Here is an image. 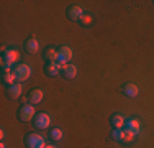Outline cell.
Instances as JSON below:
<instances>
[{
    "label": "cell",
    "instance_id": "15",
    "mask_svg": "<svg viewBox=\"0 0 154 148\" xmlns=\"http://www.w3.org/2000/svg\"><path fill=\"white\" fill-rule=\"evenodd\" d=\"M125 117L122 114H113L112 117H110V124H112L113 128H123L125 127Z\"/></svg>",
    "mask_w": 154,
    "mask_h": 148
},
{
    "label": "cell",
    "instance_id": "24",
    "mask_svg": "<svg viewBox=\"0 0 154 148\" xmlns=\"http://www.w3.org/2000/svg\"><path fill=\"white\" fill-rule=\"evenodd\" d=\"M46 148H57L56 145H46Z\"/></svg>",
    "mask_w": 154,
    "mask_h": 148
},
{
    "label": "cell",
    "instance_id": "3",
    "mask_svg": "<svg viewBox=\"0 0 154 148\" xmlns=\"http://www.w3.org/2000/svg\"><path fill=\"white\" fill-rule=\"evenodd\" d=\"M13 72H15L18 82H23V81L30 79V76H31V66L20 63V64H17L15 68H13Z\"/></svg>",
    "mask_w": 154,
    "mask_h": 148
},
{
    "label": "cell",
    "instance_id": "23",
    "mask_svg": "<svg viewBox=\"0 0 154 148\" xmlns=\"http://www.w3.org/2000/svg\"><path fill=\"white\" fill-rule=\"evenodd\" d=\"M3 137H5V130H3V128H2V130H0V138L3 140Z\"/></svg>",
    "mask_w": 154,
    "mask_h": 148
},
{
    "label": "cell",
    "instance_id": "26",
    "mask_svg": "<svg viewBox=\"0 0 154 148\" xmlns=\"http://www.w3.org/2000/svg\"><path fill=\"white\" fill-rule=\"evenodd\" d=\"M152 3H154V2H152Z\"/></svg>",
    "mask_w": 154,
    "mask_h": 148
},
{
    "label": "cell",
    "instance_id": "9",
    "mask_svg": "<svg viewBox=\"0 0 154 148\" xmlns=\"http://www.w3.org/2000/svg\"><path fill=\"white\" fill-rule=\"evenodd\" d=\"M18 58H20V53H18L17 50H13V48H7V50L3 51V54H2V59L7 61V63H10V64L17 63Z\"/></svg>",
    "mask_w": 154,
    "mask_h": 148
},
{
    "label": "cell",
    "instance_id": "17",
    "mask_svg": "<svg viewBox=\"0 0 154 148\" xmlns=\"http://www.w3.org/2000/svg\"><path fill=\"white\" fill-rule=\"evenodd\" d=\"M2 82L3 84H7V86H12V84H15L17 82V76H15V72H3L2 74Z\"/></svg>",
    "mask_w": 154,
    "mask_h": 148
},
{
    "label": "cell",
    "instance_id": "22",
    "mask_svg": "<svg viewBox=\"0 0 154 148\" xmlns=\"http://www.w3.org/2000/svg\"><path fill=\"white\" fill-rule=\"evenodd\" d=\"M2 71H3V72H12V71H13V69H12V64L2 59Z\"/></svg>",
    "mask_w": 154,
    "mask_h": 148
},
{
    "label": "cell",
    "instance_id": "19",
    "mask_svg": "<svg viewBox=\"0 0 154 148\" xmlns=\"http://www.w3.org/2000/svg\"><path fill=\"white\" fill-rule=\"evenodd\" d=\"M62 130L61 128H51L49 130V138L51 140H54V142H59V140H62Z\"/></svg>",
    "mask_w": 154,
    "mask_h": 148
},
{
    "label": "cell",
    "instance_id": "7",
    "mask_svg": "<svg viewBox=\"0 0 154 148\" xmlns=\"http://www.w3.org/2000/svg\"><path fill=\"white\" fill-rule=\"evenodd\" d=\"M66 15H67V18L71 21H79L84 15V10H82V7H79V5H71L67 8V13Z\"/></svg>",
    "mask_w": 154,
    "mask_h": 148
},
{
    "label": "cell",
    "instance_id": "4",
    "mask_svg": "<svg viewBox=\"0 0 154 148\" xmlns=\"http://www.w3.org/2000/svg\"><path fill=\"white\" fill-rule=\"evenodd\" d=\"M26 146L28 148H46V140L39 133H28L26 135Z\"/></svg>",
    "mask_w": 154,
    "mask_h": 148
},
{
    "label": "cell",
    "instance_id": "1",
    "mask_svg": "<svg viewBox=\"0 0 154 148\" xmlns=\"http://www.w3.org/2000/svg\"><path fill=\"white\" fill-rule=\"evenodd\" d=\"M36 115V109L33 104H21V107L18 109V120L20 122H30Z\"/></svg>",
    "mask_w": 154,
    "mask_h": 148
},
{
    "label": "cell",
    "instance_id": "25",
    "mask_svg": "<svg viewBox=\"0 0 154 148\" xmlns=\"http://www.w3.org/2000/svg\"><path fill=\"white\" fill-rule=\"evenodd\" d=\"M0 148H7V146H5V143H0Z\"/></svg>",
    "mask_w": 154,
    "mask_h": 148
},
{
    "label": "cell",
    "instance_id": "13",
    "mask_svg": "<svg viewBox=\"0 0 154 148\" xmlns=\"http://www.w3.org/2000/svg\"><path fill=\"white\" fill-rule=\"evenodd\" d=\"M122 91H123V94L126 95V97H136L138 95V86H134V84H131V82H126V84H123V87H122Z\"/></svg>",
    "mask_w": 154,
    "mask_h": 148
},
{
    "label": "cell",
    "instance_id": "12",
    "mask_svg": "<svg viewBox=\"0 0 154 148\" xmlns=\"http://www.w3.org/2000/svg\"><path fill=\"white\" fill-rule=\"evenodd\" d=\"M43 97H45V92H43L41 89H31L30 94H28V101H30V104H33V105L39 104L43 101Z\"/></svg>",
    "mask_w": 154,
    "mask_h": 148
},
{
    "label": "cell",
    "instance_id": "11",
    "mask_svg": "<svg viewBox=\"0 0 154 148\" xmlns=\"http://www.w3.org/2000/svg\"><path fill=\"white\" fill-rule=\"evenodd\" d=\"M25 50H26L30 54H36L39 51V41L35 38V36L28 38L26 41H25Z\"/></svg>",
    "mask_w": 154,
    "mask_h": 148
},
{
    "label": "cell",
    "instance_id": "20",
    "mask_svg": "<svg viewBox=\"0 0 154 148\" xmlns=\"http://www.w3.org/2000/svg\"><path fill=\"white\" fill-rule=\"evenodd\" d=\"M136 137H138V135H134L133 132H128V130H125V140H123V143H133Z\"/></svg>",
    "mask_w": 154,
    "mask_h": 148
},
{
    "label": "cell",
    "instance_id": "16",
    "mask_svg": "<svg viewBox=\"0 0 154 148\" xmlns=\"http://www.w3.org/2000/svg\"><path fill=\"white\" fill-rule=\"evenodd\" d=\"M45 59L46 63H53V61H57V50L56 48H46L45 50Z\"/></svg>",
    "mask_w": 154,
    "mask_h": 148
},
{
    "label": "cell",
    "instance_id": "18",
    "mask_svg": "<svg viewBox=\"0 0 154 148\" xmlns=\"http://www.w3.org/2000/svg\"><path fill=\"white\" fill-rule=\"evenodd\" d=\"M112 138L115 142H122L125 140V128H113L112 130Z\"/></svg>",
    "mask_w": 154,
    "mask_h": 148
},
{
    "label": "cell",
    "instance_id": "14",
    "mask_svg": "<svg viewBox=\"0 0 154 148\" xmlns=\"http://www.w3.org/2000/svg\"><path fill=\"white\" fill-rule=\"evenodd\" d=\"M62 76L66 77V79H74V77L77 76V68L75 64H66L64 68H62Z\"/></svg>",
    "mask_w": 154,
    "mask_h": 148
},
{
    "label": "cell",
    "instance_id": "21",
    "mask_svg": "<svg viewBox=\"0 0 154 148\" xmlns=\"http://www.w3.org/2000/svg\"><path fill=\"white\" fill-rule=\"evenodd\" d=\"M79 21L84 25V27H87V25L92 23V15H90V13H84V15H82V18H80Z\"/></svg>",
    "mask_w": 154,
    "mask_h": 148
},
{
    "label": "cell",
    "instance_id": "6",
    "mask_svg": "<svg viewBox=\"0 0 154 148\" xmlns=\"http://www.w3.org/2000/svg\"><path fill=\"white\" fill-rule=\"evenodd\" d=\"M62 68H64V66H61L57 61L46 63V66H45V74H46V76H49V77H54V76H57L59 72H62Z\"/></svg>",
    "mask_w": 154,
    "mask_h": 148
},
{
    "label": "cell",
    "instance_id": "5",
    "mask_svg": "<svg viewBox=\"0 0 154 148\" xmlns=\"http://www.w3.org/2000/svg\"><path fill=\"white\" fill-rule=\"evenodd\" d=\"M72 59V50L69 46H61L57 50V63L61 66H66L69 64V61Z\"/></svg>",
    "mask_w": 154,
    "mask_h": 148
},
{
    "label": "cell",
    "instance_id": "10",
    "mask_svg": "<svg viewBox=\"0 0 154 148\" xmlns=\"http://www.w3.org/2000/svg\"><path fill=\"white\" fill-rule=\"evenodd\" d=\"M21 91H23V86L20 82H15L7 87V95H8V99H20Z\"/></svg>",
    "mask_w": 154,
    "mask_h": 148
},
{
    "label": "cell",
    "instance_id": "2",
    "mask_svg": "<svg viewBox=\"0 0 154 148\" xmlns=\"http://www.w3.org/2000/svg\"><path fill=\"white\" fill-rule=\"evenodd\" d=\"M33 125H35L36 130H46L51 125V115L46 112H38L33 118Z\"/></svg>",
    "mask_w": 154,
    "mask_h": 148
},
{
    "label": "cell",
    "instance_id": "8",
    "mask_svg": "<svg viewBox=\"0 0 154 148\" xmlns=\"http://www.w3.org/2000/svg\"><path fill=\"white\" fill-rule=\"evenodd\" d=\"M125 130H128V132H133L134 135H138L139 132H141V122L138 120V118H128L126 122H125Z\"/></svg>",
    "mask_w": 154,
    "mask_h": 148
}]
</instances>
